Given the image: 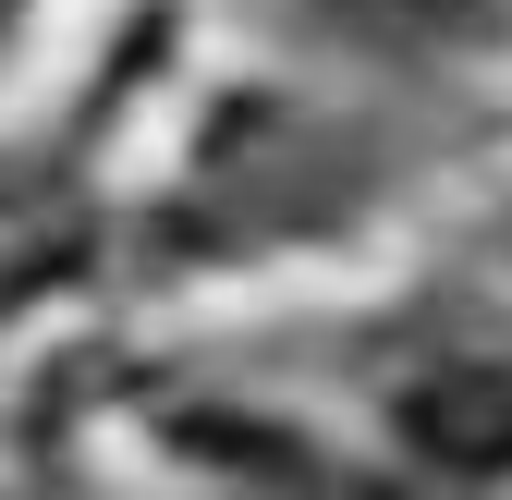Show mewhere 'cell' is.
I'll return each mask as SVG.
<instances>
[{
  "label": "cell",
  "mask_w": 512,
  "mask_h": 500,
  "mask_svg": "<svg viewBox=\"0 0 512 500\" xmlns=\"http://www.w3.org/2000/svg\"><path fill=\"white\" fill-rule=\"evenodd\" d=\"M403 440L452 476H500L512 464V366H439L403 391Z\"/></svg>",
  "instance_id": "6da1fadb"
}]
</instances>
